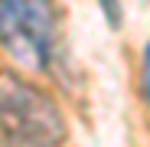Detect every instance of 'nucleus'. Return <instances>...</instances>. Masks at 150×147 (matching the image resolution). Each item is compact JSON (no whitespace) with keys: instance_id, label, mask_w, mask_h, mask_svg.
I'll return each mask as SVG.
<instances>
[{"instance_id":"1","label":"nucleus","mask_w":150,"mask_h":147,"mask_svg":"<svg viewBox=\"0 0 150 147\" xmlns=\"http://www.w3.org/2000/svg\"><path fill=\"white\" fill-rule=\"evenodd\" d=\"M0 43L39 72L59 53V20L52 0H0Z\"/></svg>"},{"instance_id":"2","label":"nucleus","mask_w":150,"mask_h":147,"mask_svg":"<svg viewBox=\"0 0 150 147\" xmlns=\"http://www.w3.org/2000/svg\"><path fill=\"white\" fill-rule=\"evenodd\" d=\"M0 131L42 144H62L65 118L46 88L16 72H0Z\"/></svg>"},{"instance_id":"3","label":"nucleus","mask_w":150,"mask_h":147,"mask_svg":"<svg viewBox=\"0 0 150 147\" xmlns=\"http://www.w3.org/2000/svg\"><path fill=\"white\" fill-rule=\"evenodd\" d=\"M0 147H59V144H42V141H30V137H16L0 131Z\"/></svg>"},{"instance_id":"4","label":"nucleus","mask_w":150,"mask_h":147,"mask_svg":"<svg viewBox=\"0 0 150 147\" xmlns=\"http://www.w3.org/2000/svg\"><path fill=\"white\" fill-rule=\"evenodd\" d=\"M140 92L150 105V43L144 46V59H140Z\"/></svg>"},{"instance_id":"5","label":"nucleus","mask_w":150,"mask_h":147,"mask_svg":"<svg viewBox=\"0 0 150 147\" xmlns=\"http://www.w3.org/2000/svg\"><path fill=\"white\" fill-rule=\"evenodd\" d=\"M98 4H101V13L111 23V30H117L121 26V4H117V0H98Z\"/></svg>"}]
</instances>
